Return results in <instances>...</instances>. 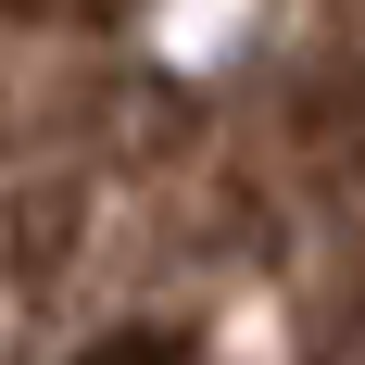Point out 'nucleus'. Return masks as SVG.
Wrapping results in <instances>:
<instances>
[{
	"label": "nucleus",
	"mask_w": 365,
	"mask_h": 365,
	"mask_svg": "<svg viewBox=\"0 0 365 365\" xmlns=\"http://www.w3.org/2000/svg\"><path fill=\"white\" fill-rule=\"evenodd\" d=\"M76 365H177V328H113V340H88Z\"/></svg>",
	"instance_id": "nucleus-1"
}]
</instances>
